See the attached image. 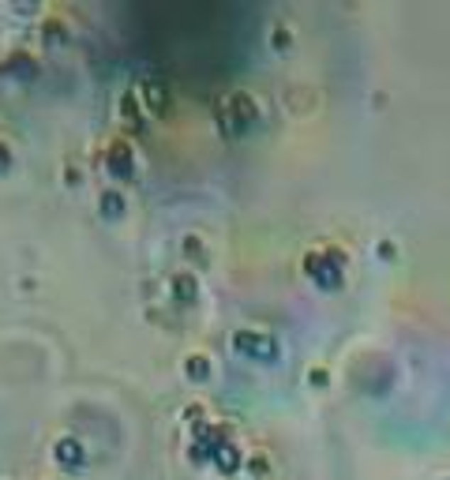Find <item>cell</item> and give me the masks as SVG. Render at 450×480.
<instances>
[{"instance_id":"9","label":"cell","mask_w":450,"mask_h":480,"mask_svg":"<svg viewBox=\"0 0 450 480\" xmlns=\"http://www.w3.org/2000/svg\"><path fill=\"white\" fill-rule=\"evenodd\" d=\"M184 376H188L192 383H207L210 379V356H203V353L184 356Z\"/></svg>"},{"instance_id":"3","label":"cell","mask_w":450,"mask_h":480,"mask_svg":"<svg viewBox=\"0 0 450 480\" xmlns=\"http://www.w3.org/2000/svg\"><path fill=\"white\" fill-rule=\"evenodd\" d=\"M256 120H259V105L248 94H233L221 109V128H229V131H244L248 124H256Z\"/></svg>"},{"instance_id":"8","label":"cell","mask_w":450,"mask_h":480,"mask_svg":"<svg viewBox=\"0 0 450 480\" xmlns=\"http://www.w3.org/2000/svg\"><path fill=\"white\" fill-rule=\"evenodd\" d=\"M210 462H214L225 476H233V473L244 465V458H241V447H236L233 439H229V443H221V447L214 450V458H210Z\"/></svg>"},{"instance_id":"17","label":"cell","mask_w":450,"mask_h":480,"mask_svg":"<svg viewBox=\"0 0 450 480\" xmlns=\"http://www.w3.org/2000/svg\"><path fill=\"white\" fill-rule=\"evenodd\" d=\"M184 251H188V256H199V251H203V240H199V236H184Z\"/></svg>"},{"instance_id":"16","label":"cell","mask_w":450,"mask_h":480,"mask_svg":"<svg viewBox=\"0 0 450 480\" xmlns=\"http://www.w3.org/2000/svg\"><path fill=\"white\" fill-rule=\"evenodd\" d=\"M248 473H251V480H259L267 473V458H248Z\"/></svg>"},{"instance_id":"1","label":"cell","mask_w":450,"mask_h":480,"mask_svg":"<svg viewBox=\"0 0 450 480\" xmlns=\"http://www.w3.org/2000/svg\"><path fill=\"white\" fill-rule=\"evenodd\" d=\"M304 271H308V278H315V285L338 289L341 278H346V256H341L338 248L308 251V256H304Z\"/></svg>"},{"instance_id":"12","label":"cell","mask_w":450,"mask_h":480,"mask_svg":"<svg viewBox=\"0 0 450 480\" xmlns=\"http://www.w3.org/2000/svg\"><path fill=\"white\" fill-rule=\"evenodd\" d=\"M42 38L45 42H64V19H57V16H49V19H42Z\"/></svg>"},{"instance_id":"13","label":"cell","mask_w":450,"mask_h":480,"mask_svg":"<svg viewBox=\"0 0 450 480\" xmlns=\"http://www.w3.org/2000/svg\"><path fill=\"white\" fill-rule=\"evenodd\" d=\"M143 98L150 102V109H154V113H162L165 105H169V94H162V87H158V83H147V90H143Z\"/></svg>"},{"instance_id":"11","label":"cell","mask_w":450,"mask_h":480,"mask_svg":"<svg viewBox=\"0 0 450 480\" xmlns=\"http://www.w3.org/2000/svg\"><path fill=\"white\" fill-rule=\"evenodd\" d=\"M121 113H124L128 124H143V109H139L136 90H124V98H121Z\"/></svg>"},{"instance_id":"7","label":"cell","mask_w":450,"mask_h":480,"mask_svg":"<svg viewBox=\"0 0 450 480\" xmlns=\"http://www.w3.org/2000/svg\"><path fill=\"white\" fill-rule=\"evenodd\" d=\"M169 289H173L177 304H195L199 300V278H195L192 271H177L173 278H169Z\"/></svg>"},{"instance_id":"10","label":"cell","mask_w":450,"mask_h":480,"mask_svg":"<svg viewBox=\"0 0 450 480\" xmlns=\"http://www.w3.org/2000/svg\"><path fill=\"white\" fill-rule=\"evenodd\" d=\"M98 207H101V214H105V218H121L128 203H124V195L116 192V188H105V192H101V199H98Z\"/></svg>"},{"instance_id":"15","label":"cell","mask_w":450,"mask_h":480,"mask_svg":"<svg viewBox=\"0 0 450 480\" xmlns=\"http://www.w3.org/2000/svg\"><path fill=\"white\" fill-rule=\"evenodd\" d=\"M308 383H312V386H319V391H323V386L330 383V371H326V368H312V371H308Z\"/></svg>"},{"instance_id":"6","label":"cell","mask_w":450,"mask_h":480,"mask_svg":"<svg viewBox=\"0 0 450 480\" xmlns=\"http://www.w3.org/2000/svg\"><path fill=\"white\" fill-rule=\"evenodd\" d=\"M0 75H4V79H19V83H31V79L38 75V60L26 49H16V53H8L4 64H0Z\"/></svg>"},{"instance_id":"5","label":"cell","mask_w":450,"mask_h":480,"mask_svg":"<svg viewBox=\"0 0 450 480\" xmlns=\"http://www.w3.org/2000/svg\"><path fill=\"white\" fill-rule=\"evenodd\" d=\"M105 169L113 173V180H131L136 177V151L128 143H113L105 154Z\"/></svg>"},{"instance_id":"2","label":"cell","mask_w":450,"mask_h":480,"mask_svg":"<svg viewBox=\"0 0 450 480\" xmlns=\"http://www.w3.org/2000/svg\"><path fill=\"white\" fill-rule=\"evenodd\" d=\"M233 349L248 356V360H278V338L267 330H236L233 334Z\"/></svg>"},{"instance_id":"14","label":"cell","mask_w":450,"mask_h":480,"mask_svg":"<svg viewBox=\"0 0 450 480\" xmlns=\"http://www.w3.org/2000/svg\"><path fill=\"white\" fill-rule=\"evenodd\" d=\"M289 42H293V31H289L285 23H274V34H270V45L274 49H285Z\"/></svg>"},{"instance_id":"4","label":"cell","mask_w":450,"mask_h":480,"mask_svg":"<svg viewBox=\"0 0 450 480\" xmlns=\"http://www.w3.org/2000/svg\"><path fill=\"white\" fill-rule=\"evenodd\" d=\"M53 462H57L60 469H79V465L87 462V447H83V439H75V435H60L57 443H53Z\"/></svg>"},{"instance_id":"18","label":"cell","mask_w":450,"mask_h":480,"mask_svg":"<svg viewBox=\"0 0 450 480\" xmlns=\"http://www.w3.org/2000/svg\"><path fill=\"white\" fill-rule=\"evenodd\" d=\"M8 165H11V146H8L4 139H0V173H4Z\"/></svg>"}]
</instances>
